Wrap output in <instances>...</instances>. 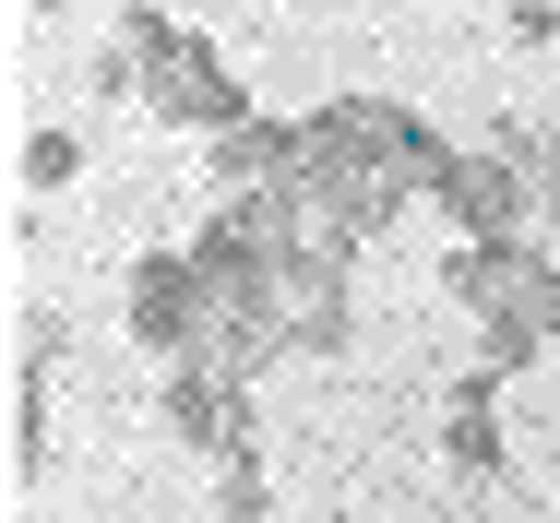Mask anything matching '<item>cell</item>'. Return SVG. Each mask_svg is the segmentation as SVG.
<instances>
[{"mask_svg":"<svg viewBox=\"0 0 560 523\" xmlns=\"http://www.w3.org/2000/svg\"><path fill=\"white\" fill-rule=\"evenodd\" d=\"M275 310H287V345H299V357H335L346 333H358V286H346V250H335V238L275 250Z\"/></svg>","mask_w":560,"mask_h":523,"instance_id":"8992f818","label":"cell"},{"mask_svg":"<svg viewBox=\"0 0 560 523\" xmlns=\"http://www.w3.org/2000/svg\"><path fill=\"white\" fill-rule=\"evenodd\" d=\"M119 36L143 48V119L155 131H191V143H215L250 119V72H226L215 36H191L167 0H119Z\"/></svg>","mask_w":560,"mask_h":523,"instance_id":"3957f363","label":"cell"},{"mask_svg":"<svg viewBox=\"0 0 560 523\" xmlns=\"http://www.w3.org/2000/svg\"><path fill=\"white\" fill-rule=\"evenodd\" d=\"M262 512H275V476H262L250 452H238V464H215V523H262Z\"/></svg>","mask_w":560,"mask_h":523,"instance_id":"7c38bea8","label":"cell"},{"mask_svg":"<svg viewBox=\"0 0 560 523\" xmlns=\"http://www.w3.org/2000/svg\"><path fill=\"white\" fill-rule=\"evenodd\" d=\"M84 179V131L72 119H48V131H24V191L48 203V191H72Z\"/></svg>","mask_w":560,"mask_h":523,"instance_id":"30bf717a","label":"cell"},{"mask_svg":"<svg viewBox=\"0 0 560 523\" xmlns=\"http://www.w3.org/2000/svg\"><path fill=\"white\" fill-rule=\"evenodd\" d=\"M501 381H513V369H489V357L442 381V464L465 476V488H501V476H513V440H501Z\"/></svg>","mask_w":560,"mask_h":523,"instance_id":"ba28073f","label":"cell"},{"mask_svg":"<svg viewBox=\"0 0 560 523\" xmlns=\"http://www.w3.org/2000/svg\"><path fill=\"white\" fill-rule=\"evenodd\" d=\"M155 428H167L179 452L238 464V452H250V381L215 369V357H167V369H155Z\"/></svg>","mask_w":560,"mask_h":523,"instance_id":"277c9868","label":"cell"},{"mask_svg":"<svg viewBox=\"0 0 560 523\" xmlns=\"http://www.w3.org/2000/svg\"><path fill=\"white\" fill-rule=\"evenodd\" d=\"M119 321H131V345L167 369V357H191L203 345V262L191 250H143L131 274H119Z\"/></svg>","mask_w":560,"mask_h":523,"instance_id":"5b68a950","label":"cell"},{"mask_svg":"<svg viewBox=\"0 0 560 523\" xmlns=\"http://www.w3.org/2000/svg\"><path fill=\"white\" fill-rule=\"evenodd\" d=\"M442 155L453 143L406 96H335V107L299 119V203H311V226L335 250H370V238L406 226V203H430Z\"/></svg>","mask_w":560,"mask_h":523,"instance_id":"6da1fadb","label":"cell"},{"mask_svg":"<svg viewBox=\"0 0 560 523\" xmlns=\"http://www.w3.org/2000/svg\"><path fill=\"white\" fill-rule=\"evenodd\" d=\"M203 191L215 203H238V191H299V119H238V131H215L203 143Z\"/></svg>","mask_w":560,"mask_h":523,"instance_id":"9c48e42d","label":"cell"},{"mask_svg":"<svg viewBox=\"0 0 560 523\" xmlns=\"http://www.w3.org/2000/svg\"><path fill=\"white\" fill-rule=\"evenodd\" d=\"M60 357H72V321L24 298V310H12V369H60Z\"/></svg>","mask_w":560,"mask_h":523,"instance_id":"8fae6325","label":"cell"},{"mask_svg":"<svg viewBox=\"0 0 560 523\" xmlns=\"http://www.w3.org/2000/svg\"><path fill=\"white\" fill-rule=\"evenodd\" d=\"M442 298L489 321V345H477L489 369H537L560 345V250H537V238H453Z\"/></svg>","mask_w":560,"mask_h":523,"instance_id":"7a4b0ae2","label":"cell"},{"mask_svg":"<svg viewBox=\"0 0 560 523\" xmlns=\"http://www.w3.org/2000/svg\"><path fill=\"white\" fill-rule=\"evenodd\" d=\"M430 203H442L453 238H525V167L501 155V143H453L442 167H430Z\"/></svg>","mask_w":560,"mask_h":523,"instance_id":"52a82bcc","label":"cell"},{"mask_svg":"<svg viewBox=\"0 0 560 523\" xmlns=\"http://www.w3.org/2000/svg\"><path fill=\"white\" fill-rule=\"evenodd\" d=\"M24 12H60V0H24Z\"/></svg>","mask_w":560,"mask_h":523,"instance_id":"5bb4252c","label":"cell"},{"mask_svg":"<svg viewBox=\"0 0 560 523\" xmlns=\"http://www.w3.org/2000/svg\"><path fill=\"white\" fill-rule=\"evenodd\" d=\"M501 36H513V48H560V0H513Z\"/></svg>","mask_w":560,"mask_h":523,"instance_id":"4fadbf2b","label":"cell"}]
</instances>
